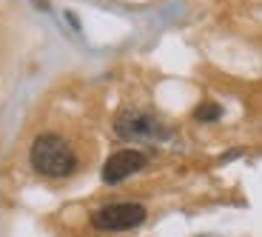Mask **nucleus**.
Masks as SVG:
<instances>
[{
    "label": "nucleus",
    "mask_w": 262,
    "mask_h": 237,
    "mask_svg": "<svg viewBox=\"0 0 262 237\" xmlns=\"http://www.w3.org/2000/svg\"><path fill=\"white\" fill-rule=\"evenodd\" d=\"M32 166L46 177H69L77 169V157L57 134H40L32 143Z\"/></svg>",
    "instance_id": "obj_1"
},
{
    "label": "nucleus",
    "mask_w": 262,
    "mask_h": 237,
    "mask_svg": "<svg viewBox=\"0 0 262 237\" xmlns=\"http://www.w3.org/2000/svg\"><path fill=\"white\" fill-rule=\"evenodd\" d=\"M143 220H145V209L140 203H114L92 214V223L103 231H125L140 226Z\"/></svg>",
    "instance_id": "obj_2"
},
{
    "label": "nucleus",
    "mask_w": 262,
    "mask_h": 237,
    "mask_svg": "<svg viewBox=\"0 0 262 237\" xmlns=\"http://www.w3.org/2000/svg\"><path fill=\"white\" fill-rule=\"evenodd\" d=\"M145 154L137 152V149H120L114 152L112 157L105 160L103 166V180L105 183H120V180L131 177V174H137L140 169H145Z\"/></svg>",
    "instance_id": "obj_3"
},
{
    "label": "nucleus",
    "mask_w": 262,
    "mask_h": 237,
    "mask_svg": "<svg viewBox=\"0 0 262 237\" xmlns=\"http://www.w3.org/2000/svg\"><path fill=\"white\" fill-rule=\"evenodd\" d=\"M117 134L128 140H148V137H163V126L154 117L143 112H125L117 120Z\"/></svg>",
    "instance_id": "obj_4"
},
{
    "label": "nucleus",
    "mask_w": 262,
    "mask_h": 237,
    "mask_svg": "<svg viewBox=\"0 0 262 237\" xmlns=\"http://www.w3.org/2000/svg\"><path fill=\"white\" fill-rule=\"evenodd\" d=\"M220 114H223V106L214 103V100H208V103H200V106H196L194 117L200 120V123H211V120H216Z\"/></svg>",
    "instance_id": "obj_5"
}]
</instances>
